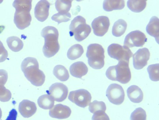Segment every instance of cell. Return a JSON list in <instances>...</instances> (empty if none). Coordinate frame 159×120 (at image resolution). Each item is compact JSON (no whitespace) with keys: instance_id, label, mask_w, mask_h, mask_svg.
Wrapping results in <instances>:
<instances>
[{"instance_id":"83f0119b","label":"cell","mask_w":159,"mask_h":120,"mask_svg":"<svg viewBox=\"0 0 159 120\" xmlns=\"http://www.w3.org/2000/svg\"><path fill=\"white\" fill-rule=\"evenodd\" d=\"M147 70H148L150 80L153 81H159V64L150 65L148 66Z\"/></svg>"},{"instance_id":"9c48e42d","label":"cell","mask_w":159,"mask_h":120,"mask_svg":"<svg viewBox=\"0 0 159 120\" xmlns=\"http://www.w3.org/2000/svg\"><path fill=\"white\" fill-rule=\"evenodd\" d=\"M106 96L111 103L118 105L124 102L125 93L120 85L114 83L110 84L107 88Z\"/></svg>"},{"instance_id":"603a6c76","label":"cell","mask_w":159,"mask_h":120,"mask_svg":"<svg viewBox=\"0 0 159 120\" xmlns=\"http://www.w3.org/2000/svg\"><path fill=\"white\" fill-rule=\"evenodd\" d=\"M7 43L10 49L15 52L20 51L23 48V42L17 36H10L7 39Z\"/></svg>"},{"instance_id":"7c38bea8","label":"cell","mask_w":159,"mask_h":120,"mask_svg":"<svg viewBox=\"0 0 159 120\" xmlns=\"http://www.w3.org/2000/svg\"><path fill=\"white\" fill-rule=\"evenodd\" d=\"M49 93L55 101L62 102L66 98L68 94V89L65 84L57 83L50 87Z\"/></svg>"},{"instance_id":"836d02e7","label":"cell","mask_w":159,"mask_h":120,"mask_svg":"<svg viewBox=\"0 0 159 120\" xmlns=\"http://www.w3.org/2000/svg\"><path fill=\"white\" fill-rule=\"evenodd\" d=\"M8 78V73L4 70H0V85H5Z\"/></svg>"},{"instance_id":"d590c367","label":"cell","mask_w":159,"mask_h":120,"mask_svg":"<svg viewBox=\"0 0 159 120\" xmlns=\"http://www.w3.org/2000/svg\"><path fill=\"white\" fill-rule=\"evenodd\" d=\"M2 116V111L1 108H0V120L1 119Z\"/></svg>"},{"instance_id":"1f68e13d","label":"cell","mask_w":159,"mask_h":120,"mask_svg":"<svg viewBox=\"0 0 159 120\" xmlns=\"http://www.w3.org/2000/svg\"><path fill=\"white\" fill-rule=\"evenodd\" d=\"M11 98V93L7 89L4 85H0V101L2 102L9 101Z\"/></svg>"},{"instance_id":"4fadbf2b","label":"cell","mask_w":159,"mask_h":120,"mask_svg":"<svg viewBox=\"0 0 159 120\" xmlns=\"http://www.w3.org/2000/svg\"><path fill=\"white\" fill-rule=\"evenodd\" d=\"M150 53L148 49H139L133 55V65L135 69L141 70L148 64L149 60Z\"/></svg>"},{"instance_id":"277c9868","label":"cell","mask_w":159,"mask_h":120,"mask_svg":"<svg viewBox=\"0 0 159 120\" xmlns=\"http://www.w3.org/2000/svg\"><path fill=\"white\" fill-rule=\"evenodd\" d=\"M106 75L111 80L117 81L123 84H127L131 79L129 64L125 61H119L117 65L108 68Z\"/></svg>"},{"instance_id":"cb8c5ba5","label":"cell","mask_w":159,"mask_h":120,"mask_svg":"<svg viewBox=\"0 0 159 120\" xmlns=\"http://www.w3.org/2000/svg\"><path fill=\"white\" fill-rule=\"evenodd\" d=\"M54 100L51 95H43L39 97L38 100V103L41 108L49 109L52 108L54 105Z\"/></svg>"},{"instance_id":"8fae6325","label":"cell","mask_w":159,"mask_h":120,"mask_svg":"<svg viewBox=\"0 0 159 120\" xmlns=\"http://www.w3.org/2000/svg\"><path fill=\"white\" fill-rule=\"evenodd\" d=\"M110 25L108 17L103 16L95 18L91 24L94 34L99 36H102L106 34Z\"/></svg>"},{"instance_id":"8992f818","label":"cell","mask_w":159,"mask_h":120,"mask_svg":"<svg viewBox=\"0 0 159 120\" xmlns=\"http://www.w3.org/2000/svg\"><path fill=\"white\" fill-rule=\"evenodd\" d=\"M70 34L74 36L78 41H84L89 36L91 31L89 25L86 24L85 18L81 16L75 17L70 26Z\"/></svg>"},{"instance_id":"d6a6232c","label":"cell","mask_w":159,"mask_h":120,"mask_svg":"<svg viewBox=\"0 0 159 120\" xmlns=\"http://www.w3.org/2000/svg\"><path fill=\"white\" fill-rule=\"evenodd\" d=\"M8 57V51L0 41V63L5 61Z\"/></svg>"},{"instance_id":"4dcf8cb0","label":"cell","mask_w":159,"mask_h":120,"mask_svg":"<svg viewBox=\"0 0 159 120\" xmlns=\"http://www.w3.org/2000/svg\"><path fill=\"white\" fill-rule=\"evenodd\" d=\"M71 16L70 13H57L52 16V20L60 24L63 22H67L70 20Z\"/></svg>"},{"instance_id":"f546056e","label":"cell","mask_w":159,"mask_h":120,"mask_svg":"<svg viewBox=\"0 0 159 120\" xmlns=\"http://www.w3.org/2000/svg\"><path fill=\"white\" fill-rule=\"evenodd\" d=\"M146 111L141 108H136L131 114L130 120H146Z\"/></svg>"},{"instance_id":"5b68a950","label":"cell","mask_w":159,"mask_h":120,"mask_svg":"<svg viewBox=\"0 0 159 120\" xmlns=\"http://www.w3.org/2000/svg\"><path fill=\"white\" fill-rule=\"evenodd\" d=\"M105 51L101 45L91 44L88 47L86 56L88 63L92 68L101 69L104 65Z\"/></svg>"},{"instance_id":"7402d4cb","label":"cell","mask_w":159,"mask_h":120,"mask_svg":"<svg viewBox=\"0 0 159 120\" xmlns=\"http://www.w3.org/2000/svg\"><path fill=\"white\" fill-rule=\"evenodd\" d=\"M146 0H129L127 1V6L129 9L135 13L142 12L146 6Z\"/></svg>"},{"instance_id":"44dd1931","label":"cell","mask_w":159,"mask_h":120,"mask_svg":"<svg viewBox=\"0 0 159 120\" xmlns=\"http://www.w3.org/2000/svg\"><path fill=\"white\" fill-rule=\"evenodd\" d=\"M127 23L122 19H119L114 23L112 33L116 37H120L125 33L127 28Z\"/></svg>"},{"instance_id":"484cf974","label":"cell","mask_w":159,"mask_h":120,"mask_svg":"<svg viewBox=\"0 0 159 120\" xmlns=\"http://www.w3.org/2000/svg\"><path fill=\"white\" fill-rule=\"evenodd\" d=\"M53 74L55 77L61 81H66L70 77L68 70L64 66L61 65L55 66L53 69Z\"/></svg>"},{"instance_id":"d4e9b609","label":"cell","mask_w":159,"mask_h":120,"mask_svg":"<svg viewBox=\"0 0 159 120\" xmlns=\"http://www.w3.org/2000/svg\"><path fill=\"white\" fill-rule=\"evenodd\" d=\"M84 53L82 45L75 44L69 49L67 53V57L71 60H75L80 58Z\"/></svg>"},{"instance_id":"d6986e66","label":"cell","mask_w":159,"mask_h":120,"mask_svg":"<svg viewBox=\"0 0 159 120\" xmlns=\"http://www.w3.org/2000/svg\"><path fill=\"white\" fill-rule=\"evenodd\" d=\"M159 20L156 17H152L149 23L146 27L147 33L150 36L155 38L157 43L159 44Z\"/></svg>"},{"instance_id":"ac0fdd59","label":"cell","mask_w":159,"mask_h":120,"mask_svg":"<svg viewBox=\"0 0 159 120\" xmlns=\"http://www.w3.org/2000/svg\"><path fill=\"white\" fill-rule=\"evenodd\" d=\"M127 94L129 100L134 103H139L143 100L142 90L136 85H132L129 87L127 90Z\"/></svg>"},{"instance_id":"6da1fadb","label":"cell","mask_w":159,"mask_h":120,"mask_svg":"<svg viewBox=\"0 0 159 120\" xmlns=\"http://www.w3.org/2000/svg\"><path fill=\"white\" fill-rule=\"evenodd\" d=\"M21 69L28 80L36 86H41L45 81L44 72L39 69V63L35 58L28 57L22 62Z\"/></svg>"},{"instance_id":"9a60e30c","label":"cell","mask_w":159,"mask_h":120,"mask_svg":"<svg viewBox=\"0 0 159 120\" xmlns=\"http://www.w3.org/2000/svg\"><path fill=\"white\" fill-rule=\"evenodd\" d=\"M71 113L70 107L61 104H57L49 111V114L51 117L62 119L68 118Z\"/></svg>"},{"instance_id":"ba28073f","label":"cell","mask_w":159,"mask_h":120,"mask_svg":"<svg viewBox=\"0 0 159 120\" xmlns=\"http://www.w3.org/2000/svg\"><path fill=\"white\" fill-rule=\"evenodd\" d=\"M68 99L79 107L84 108L90 103L92 97L87 90L80 89L71 91Z\"/></svg>"},{"instance_id":"e0dca14e","label":"cell","mask_w":159,"mask_h":120,"mask_svg":"<svg viewBox=\"0 0 159 120\" xmlns=\"http://www.w3.org/2000/svg\"><path fill=\"white\" fill-rule=\"evenodd\" d=\"M70 72L74 77L81 78L85 75L88 72V68L86 64L82 62H75L70 65Z\"/></svg>"},{"instance_id":"52a82bcc","label":"cell","mask_w":159,"mask_h":120,"mask_svg":"<svg viewBox=\"0 0 159 120\" xmlns=\"http://www.w3.org/2000/svg\"><path fill=\"white\" fill-rule=\"evenodd\" d=\"M107 51L108 55L111 58L119 61H125L128 64L129 59L133 55L132 52L129 48L115 43L110 45Z\"/></svg>"},{"instance_id":"e575fe53","label":"cell","mask_w":159,"mask_h":120,"mask_svg":"<svg viewBox=\"0 0 159 120\" xmlns=\"http://www.w3.org/2000/svg\"><path fill=\"white\" fill-rule=\"evenodd\" d=\"M18 113L15 109H13L10 111L9 115L6 120H16Z\"/></svg>"},{"instance_id":"ffe728a7","label":"cell","mask_w":159,"mask_h":120,"mask_svg":"<svg viewBox=\"0 0 159 120\" xmlns=\"http://www.w3.org/2000/svg\"><path fill=\"white\" fill-rule=\"evenodd\" d=\"M125 7V1L122 0H107L103 2V8L107 12H111L114 10L123 9Z\"/></svg>"},{"instance_id":"30bf717a","label":"cell","mask_w":159,"mask_h":120,"mask_svg":"<svg viewBox=\"0 0 159 120\" xmlns=\"http://www.w3.org/2000/svg\"><path fill=\"white\" fill-rule=\"evenodd\" d=\"M147 40L146 35L141 31H132L126 36L124 41V46L129 48L134 46L142 47L147 42Z\"/></svg>"},{"instance_id":"5bb4252c","label":"cell","mask_w":159,"mask_h":120,"mask_svg":"<svg viewBox=\"0 0 159 120\" xmlns=\"http://www.w3.org/2000/svg\"><path fill=\"white\" fill-rule=\"evenodd\" d=\"M50 3L47 1L41 0L38 2L34 8V16L39 21H46L49 15Z\"/></svg>"},{"instance_id":"2e32d148","label":"cell","mask_w":159,"mask_h":120,"mask_svg":"<svg viewBox=\"0 0 159 120\" xmlns=\"http://www.w3.org/2000/svg\"><path fill=\"white\" fill-rule=\"evenodd\" d=\"M37 107L34 102L27 100H24L20 103L19 111L23 117L29 118L35 113Z\"/></svg>"},{"instance_id":"4316f807","label":"cell","mask_w":159,"mask_h":120,"mask_svg":"<svg viewBox=\"0 0 159 120\" xmlns=\"http://www.w3.org/2000/svg\"><path fill=\"white\" fill-rule=\"evenodd\" d=\"M72 1L70 0H58L55 3L56 9L60 13H69L71 7L72 6Z\"/></svg>"},{"instance_id":"7a4b0ae2","label":"cell","mask_w":159,"mask_h":120,"mask_svg":"<svg viewBox=\"0 0 159 120\" xmlns=\"http://www.w3.org/2000/svg\"><path fill=\"white\" fill-rule=\"evenodd\" d=\"M32 1L16 0L13 6L16 9L14 22L16 27L23 30L30 25L32 17L30 11L32 9Z\"/></svg>"},{"instance_id":"3957f363","label":"cell","mask_w":159,"mask_h":120,"mask_svg":"<svg viewBox=\"0 0 159 120\" xmlns=\"http://www.w3.org/2000/svg\"><path fill=\"white\" fill-rule=\"evenodd\" d=\"M41 35L45 40L44 45L43 48L45 56L50 58L54 56L60 48L57 29L54 27L48 26L43 29Z\"/></svg>"},{"instance_id":"f1b7e54d","label":"cell","mask_w":159,"mask_h":120,"mask_svg":"<svg viewBox=\"0 0 159 120\" xmlns=\"http://www.w3.org/2000/svg\"><path fill=\"white\" fill-rule=\"evenodd\" d=\"M106 106L104 102L94 100L89 104V109L90 112L94 114L98 111L105 112L106 110Z\"/></svg>"}]
</instances>
